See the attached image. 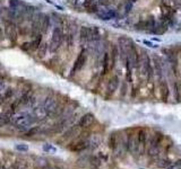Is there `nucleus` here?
<instances>
[{
  "label": "nucleus",
  "mask_w": 181,
  "mask_h": 169,
  "mask_svg": "<svg viewBox=\"0 0 181 169\" xmlns=\"http://www.w3.org/2000/svg\"><path fill=\"white\" fill-rule=\"evenodd\" d=\"M162 141H163V134L160 132H155L152 135V138L149 139L148 147L149 156H156L160 152V147L162 145Z\"/></svg>",
  "instance_id": "obj_6"
},
{
  "label": "nucleus",
  "mask_w": 181,
  "mask_h": 169,
  "mask_svg": "<svg viewBox=\"0 0 181 169\" xmlns=\"http://www.w3.org/2000/svg\"><path fill=\"white\" fill-rule=\"evenodd\" d=\"M65 42V32H63V26H56L52 32L51 41L49 43V51L51 53H56L57 51L61 48L63 43Z\"/></svg>",
  "instance_id": "obj_2"
},
{
  "label": "nucleus",
  "mask_w": 181,
  "mask_h": 169,
  "mask_svg": "<svg viewBox=\"0 0 181 169\" xmlns=\"http://www.w3.org/2000/svg\"><path fill=\"white\" fill-rule=\"evenodd\" d=\"M36 119L34 115H30L27 113H19V114H13L10 116V122L19 130L25 131L30 128V125L35 123Z\"/></svg>",
  "instance_id": "obj_1"
},
{
  "label": "nucleus",
  "mask_w": 181,
  "mask_h": 169,
  "mask_svg": "<svg viewBox=\"0 0 181 169\" xmlns=\"http://www.w3.org/2000/svg\"><path fill=\"white\" fill-rule=\"evenodd\" d=\"M170 165H171V161H170L169 159H160L156 167H158V168H166V167H169Z\"/></svg>",
  "instance_id": "obj_28"
},
{
  "label": "nucleus",
  "mask_w": 181,
  "mask_h": 169,
  "mask_svg": "<svg viewBox=\"0 0 181 169\" xmlns=\"http://www.w3.org/2000/svg\"><path fill=\"white\" fill-rule=\"evenodd\" d=\"M39 132V128H32L26 132L27 137H33V135H36V133Z\"/></svg>",
  "instance_id": "obj_31"
},
{
  "label": "nucleus",
  "mask_w": 181,
  "mask_h": 169,
  "mask_svg": "<svg viewBox=\"0 0 181 169\" xmlns=\"http://www.w3.org/2000/svg\"><path fill=\"white\" fill-rule=\"evenodd\" d=\"M43 16H44V14H42V12L35 14V15L33 16L32 24H31V33H30V36L32 40L34 39V37H36V36L41 33V24H42Z\"/></svg>",
  "instance_id": "obj_7"
},
{
  "label": "nucleus",
  "mask_w": 181,
  "mask_h": 169,
  "mask_svg": "<svg viewBox=\"0 0 181 169\" xmlns=\"http://www.w3.org/2000/svg\"><path fill=\"white\" fill-rule=\"evenodd\" d=\"M102 72H101V78H104L109 72H111V64H110V53L109 51H104L103 56H102Z\"/></svg>",
  "instance_id": "obj_13"
},
{
  "label": "nucleus",
  "mask_w": 181,
  "mask_h": 169,
  "mask_svg": "<svg viewBox=\"0 0 181 169\" xmlns=\"http://www.w3.org/2000/svg\"><path fill=\"white\" fill-rule=\"evenodd\" d=\"M10 114L8 113H0V126H3V125L8 124L10 122Z\"/></svg>",
  "instance_id": "obj_26"
},
{
  "label": "nucleus",
  "mask_w": 181,
  "mask_h": 169,
  "mask_svg": "<svg viewBox=\"0 0 181 169\" xmlns=\"http://www.w3.org/2000/svg\"><path fill=\"white\" fill-rule=\"evenodd\" d=\"M48 50H49V44H48V42H42L41 45L39 46V49L35 51L36 58H38V59H43L45 56V54L48 53Z\"/></svg>",
  "instance_id": "obj_19"
},
{
  "label": "nucleus",
  "mask_w": 181,
  "mask_h": 169,
  "mask_svg": "<svg viewBox=\"0 0 181 169\" xmlns=\"http://www.w3.org/2000/svg\"><path fill=\"white\" fill-rule=\"evenodd\" d=\"M3 33L7 39L12 42V44H16L18 40V25L12 19H5L3 23Z\"/></svg>",
  "instance_id": "obj_4"
},
{
  "label": "nucleus",
  "mask_w": 181,
  "mask_h": 169,
  "mask_svg": "<svg viewBox=\"0 0 181 169\" xmlns=\"http://www.w3.org/2000/svg\"><path fill=\"white\" fill-rule=\"evenodd\" d=\"M109 144H110V148L112 149V150H114V149L117 148L118 141H117V134L116 133L111 134L110 139H109Z\"/></svg>",
  "instance_id": "obj_27"
},
{
  "label": "nucleus",
  "mask_w": 181,
  "mask_h": 169,
  "mask_svg": "<svg viewBox=\"0 0 181 169\" xmlns=\"http://www.w3.org/2000/svg\"><path fill=\"white\" fill-rule=\"evenodd\" d=\"M146 143H147V130L145 128L139 129L137 133L136 141H135V150H138V148H142V154L146 150Z\"/></svg>",
  "instance_id": "obj_9"
},
{
  "label": "nucleus",
  "mask_w": 181,
  "mask_h": 169,
  "mask_svg": "<svg viewBox=\"0 0 181 169\" xmlns=\"http://www.w3.org/2000/svg\"><path fill=\"white\" fill-rule=\"evenodd\" d=\"M44 106L45 110L48 113V116H51V117H56V116H60L63 113L65 108L58 99L53 97H49L47 98V101H44Z\"/></svg>",
  "instance_id": "obj_3"
},
{
  "label": "nucleus",
  "mask_w": 181,
  "mask_h": 169,
  "mask_svg": "<svg viewBox=\"0 0 181 169\" xmlns=\"http://www.w3.org/2000/svg\"><path fill=\"white\" fill-rule=\"evenodd\" d=\"M109 53H110V64H111V71H112L113 69L116 68L117 62H118V58H119V46H118V44H114V43L111 44Z\"/></svg>",
  "instance_id": "obj_16"
},
{
  "label": "nucleus",
  "mask_w": 181,
  "mask_h": 169,
  "mask_svg": "<svg viewBox=\"0 0 181 169\" xmlns=\"http://www.w3.org/2000/svg\"><path fill=\"white\" fill-rule=\"evenodd\" d=\"M94 120L95 117L92 113H87V114L80 117V120L78 121V125H79L80 129H87L94 123Z\"/></svg>",
  "instance_id": "obj_17"
},
{
  "label": "nucleus",
  "mask_w": 181,
  "mask_h": 169,
  "mask_svg": "<svg viewBox=\"0 0 181 169\" xmlns=\"http://www.w3.org/2000/svg\"><path fill=\"white\" fill-rule=\"evenodd\" d=\"M0 169H6V168H5L3 166H1V167H0Z\"/></svg>",
  "instance_id": "obj_37"
},
{
  "label": "nucleus",
  "mask_w": 181,
  "mask_h": 169,
  "mask_svg": "<svg viewBox=\"0 0 181 169\" xmlns=\"http://www.w3.org/2000/svg\"><path fill=\"white\" fill-rule=\"evenodd\" d=\"M5 80H3V78H0V92H1V90H3V89H5Z\"/></svg>",
  "instance_id": "obj_34"
},
{
  "label": "nucleus",
  "mask_w": 181,
  "mask_h": 169,
  "mask_svg": "<svg viewBox=\"0 0 181 169\" xmlns=\"http://www.w3.org/2000/svg\"><path fill=\"white\" fill-rule=\"evenodd\" d=\"M26 6L27 3L22 0H9V7L13 10H23Z\"/></svg>",
  "instance_id": "obj_20"
},
{
  "label": "nucleus",
  "mask_w": 181,
  "mask_h": 169,
  "mask_svg": "<svg viewBox=\"0 0 181 169\" xmlns=\"http://www.w3.org/2000/svg\"><path fill=\"white\" fill-rule=\"evenodd\" d=\"M42 42H43V34L40 33L39 35L31 41V52H35V51L39 49V46L41 45Z\"/></svg>",
  "instance_id": "obj_21"
},
{
  "label": "nucleus",
  "mask_w": 181,
  "mask_h": 169,
  "mask_svg": "<svg viewBox=\"0 0 181 169\" xmlns=\"http://www.w3.org/2000/svg\"><path fill=\"white\" fill-rule=\"evenodd\" d=\"M16 149H17L18 151H27L28 147L26 144H17L16 145Z\"/></svg>",
  "instance_id": "obj_32"
},
{
  "label": "nucleus",
  "mask_w": 181,
  "mask_h": 169,
  "mask_svg": "<svg viewBox=\"0 0 181 169\" xmlns=\"http://www.w3.org/2000/svg\"><path fill=\"white\" fill-rule=\"evenodd\" d=\"M51 26V18L49 15L43 16V19H42V24H41V33L42 34H47L49 32V28Z\"/></svg>",
  "instance_id": "obj_22"
},
{
  "label": "nucleus",
  "mask_w": 181,
  "mask_h": 169,
  "mask_svg": "<svg viewBox=\"0 0 181 169\" xmlns=\"http://www.w3.org/2000/svg\"><path fill=\"white\" fill-rule=\"evenodd\" d=\"M135 1H136V0H126L125 2L122 3V6H123V16L129 15V12L134 8Z\"/></svg>",
  "instance_id": "obj_25"
},
{
  "label": "nucleus",
  "mask_w": 181,
  "mask_h": 169,
  "mask_svg": "<svg viewBox=\"0 0 181 169\" xmlns=\"http://www.w3.org/2000/svg\"><path fill=\"white\" fill-rule=\"evenodd\" d=\"M144 44H147L148 46H153V48H156V46H155L154 44H152L151 42H148V41H144Z\"/></svg>",
  "instance_id": "obj_36"
},
{
  "label": "nucleus",
  "mask_w": 181,
  "mask_h": 169,
  "mask_svg": "<svg viewBox=\"0 0 181 169\" xmlns=\"http://www.w3.org/2000/svg\"><path fill=\"white\" fill-rule=\"evenodd\" d=\"M79 125H73L70 129H68V130L66 131L65 134H63V139L67 140V139H70V138H73L74 135H76V134L78 133V131H79Z\"/></svg>",
  "instance_id": "obj_24"
},
{
  "label": "nucleus",
  "mask_w": 181,
  "mask_h": 169,
  "mask_svg": "<svg viewBox=\"0 0 181 169\" xmlns=\"http://www.w3.org/2000/svg\"><path fill=\"white\" fill-rule=\"evenodd\" d=\"M3 36H5V33L3 31V27H0V40H3Z\"/></svg>",
  "instance_id": "obj_35"
},
{
  "label": "nucleus",
  "mask_w": 181,
  "mask_h": 169,
  "mask_svg": "<svg viewBox=\"0 0 181 169\" xmlns=\"http://www.w3.org/2000/svg\"><path fill=\"white\" fill-rule=\"evenodd\" d=\"M75 35H76V26L70 25L67 27V32L65 33V41L68 49H71L75 44Z\"/></svg>",
  "instance_id": "obj_14"
},
{
  "label": "nucleus",
  "mask_w": 181,
  "mask_h": 169,
  "mask_svg": "<svg viewBox=\"0 0 181 169\" xmlns=\"http://www.w3.org/2000/svg\"><path fill=\"white\" fill-rule=\"evenodd\" d=\"M155 24H156V21L153 16L148 17L147 19H143V21H139L138 23L135 24V30L137 31H148L151 32L153 28H154Z\"/></svg>",
  "instance_id": "obj_10"
},
{
  "label": "nucleus",
  "mask_w": 181,
  "mask_h": 169,
  "mask_svg": "<svg viewBox=\"0 0 181 169\" xmlns=\"http://www.w3.org/2000/svg\"><path fill=\"white\" fill-rule=\"evenodd\" d=\"M91 33H92V27H88V26H82L79 28V42L80 44L83 45H86L88 43H91Z\"/></svg>",
  "instance_id": "obj_12"
},
{
  "label": "nucleus",
  "mask_w": 181,
  "mask_h": 169,
  "mask_svg": "<svg viewBox=\"0 0 181 169\" xmlns=\"http://www.w3.org/2000/svg\"><path fill=\"white\" fill-rule=\"evenodd\" d=\"M21 50L24 51V52L30 53L31 52V42H24L23 44L21 45Z\"/></svg>",
  "instance_id": "obj_29"
},
{
  "label": "nucleus",
  "mask_w": 181,
  "mask_h": 169,
  "mask_svg": "<svg viewBox=\"0 0 181 169\" xmlns=\"http://www.w3.org/2000/svg\"><path fill=\"white\" fill-rule=\"evenodd\" d=\"M119 86H120V77H119V74H112L107 83V97H111L118 90Z\"/></svg>",
  "instance_id": "obj_8"
},
{
  "label": "nucleus",
  "mask_w": 181,
  "mask_h": 169,
  "mask_svg": "<svg viewBox=\"0 0 181 169\" xmlns=\"http://www.w3.org/2000/svg\"><path fill=\"white\" fill-rule=\"evenodd\" d=\"M13 94H14V92H13V89H7L6 92H5V94H3V101H7L8 98H10L13 96Z\"/></svg>",
  "instance_id": "obj_30"
},
{
  "label": "nucleus",
  "mask_w": 181,
  "mask_h": 169,
  "mask_svg": "<svg viewBox=\"0 0 181 169\" xmlns=\"http://www.w3.org/2000/svg\"><path fill=\"white\" fill-rule=\"evenodd\" d=\"M87 145H88V141L86 139H79L76 142L71 143V145H69L68 148L74 152H80L83 151L84 149H86Z\"/></svg>",
  "instance_id": "obj_18"
},
{
  "label": "nucleus",
  "mask_w": 181,
  "mask_h": 169,
  "mask_svg": "<svg viewBox=\"0 0 181 169\" xmlns=\"http://www.w3.org/2000/svg\"><path fill=\"white\" fill-rule=\"evenodd\" d=\"M127 86H128V82L126 80H123L122 82V90H121V96H125L126 95V92H127Z\"/></svg>",
  "instance_id": "obj_33"
},
{
  "label": "nucleus",
  "mask_w": 181,
  "mask_h": 169,
  "mask_svg": "<svg viewBox=\"0 0 181 169\" xmlns=\"http://www.w3.org/2000/svg\"><path fill=\"white\" fill-rule=\"evenodd\" d=\"M33 115L35 116L36 120H43L48 116V113H47V110H45L44 106H40V107L34 108V110H33Z\"/></svg>",
  "instance_id": "obj_23"
},
{
  "label": "nucleus",
  "mask_w": 181,
  "mask_h": 169,
  "mask_svg": "<svg viewBox=\"0 0 181 169\" xmlns=\"http://www.w3.org/2000/svg\"><path fill=\"white\" fill-rule=\"evenodd\" d=\"M87 60H88V50L87 49H82V51L79 52L78 56L76 58L74 62V65H73V68H71V76H74V74L78 73V72L82 70V69L86 65L87 63Z\"/></svg>",
  "instance_id": "obj_5"
},
{
  "label": "nucleus",
  "mask_w": 181,
  "mask_h": 169,
  "mask_svg": "<svg viewBox=\"0 0 181 169\" xmlns=\"http://www.w3.org/2000/svg\"><path fill=\"white\" fill-rule=\"evenodd\" d=\"M96 16H98V18L101 19V21H111V19H116V18L119 17V12L116 9L107 8V9L98 10V12H96Z\"/></svg>",
  "instance_id": "obj_11"
},
{
  "label": "nucleus",
  "mask_w": 181,
  "mask_h": 169,
  "mask_svg": "<svg viewBox=\"0 0 181 169\" xmlns=\"http://www.w3.org/2000/svg\"><path fill=\"white\" fill-rule=\"evenodd\" d=\"M140 169H144V168H140Z\"/></svg>",
  "instance_id": "obj_38"
},
{
  "label": "nucleus",
  "mask_w": 181,
  "mask_h": 169,
  "mask_svg": "<svg viewBox=\"0 0 181 169\" xmlns=\"http://www.w3.org/2000/svg\"><path fill=\"white\" fill-rule=\"evenodd\" d=\"M158 86H160V95L162 101H168V98L170 95V89H169V83L166 81L165 78H162L160 81H158Z\"/></svg>",
  "instance_id": "obj_15"
}]
</instances>
